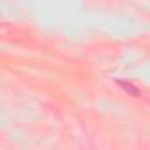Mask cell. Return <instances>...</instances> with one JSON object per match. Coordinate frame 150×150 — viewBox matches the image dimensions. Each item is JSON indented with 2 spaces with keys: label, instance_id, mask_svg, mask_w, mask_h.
<instances>
[{
  "label": "cell",
  "instance_id": "cell-1",
  "mask_svg": "<svg viewBox=\"0 0 150 150\" xmlns=\"http://www.w3.org/2000/svg\"><path fill=\"white\" fill-rule=\"evenodd\" d=\"M118 85H120L124 90H129L132 96H138V94H139V92H138V88H136V87H132L131 83H124V81H120V80H118Z\"/></svg>",
  "mask_w": 150,
  "mask_h": 150
}]
</instances>
